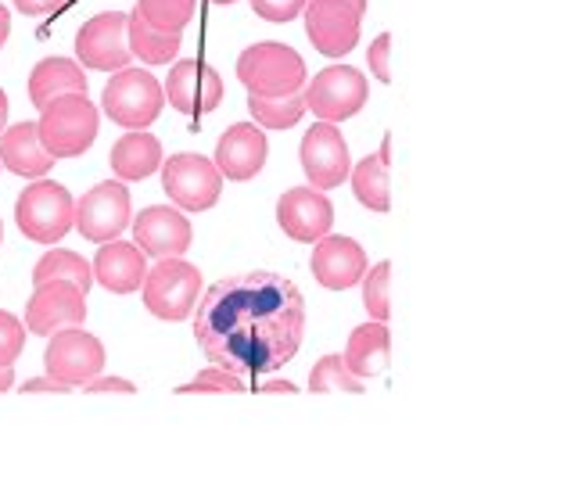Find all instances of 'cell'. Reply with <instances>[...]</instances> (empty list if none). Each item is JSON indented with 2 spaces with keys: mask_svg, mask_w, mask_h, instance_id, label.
I'll return each mask as SVG.
<instances>
[{
  "mask_svg": "<svg viewBox=\"0 0 567 495\" xmlns=\"http://www.w3.org/2000/svg\"><path fill=\"white\" fill-rule=\"evenodd\" d=\"M306 298L280 274L223 277L194 312V341L237 378L277 373L302 349Z\"/></svg>",
  "mask_w": 567,
  "mask_h": 495,
  "instance_id": "6da1fadb",
  "label": "cell"
},
{
  "mask_svg": "<svg viewBox=\"0 0 567 495\" xmlns=\"http://www.w3.org/2000/svg\"><path fill=\"white\" fill-rule=\"evenodd\" d=\"M237 80L256 97H291L302 94L309 83L302 54L277 40H262L245 48L241 58H237Z\"/></svg>",
  "mask_w": 567,
  "mask_h": 495,
  "instance_id": "7a4b0ae2",
  "label": "cell"
},
{
  "mask_svg": "<svg viewBox=\"0 0 567 495\" xmlns=\"http://www.w3.org/2000/svg\"><path fill=\"white\" fill-rule=\"evenodd\" d=\"M40 141L54 158H76L91 152L101 130V112L86 94H65L54 97L37 118Z\"/></svg>",
  "mask_w": 567,
  "mask_h": 495,
  "instance_id": "3957f363",
  "label": "cell"
},
{
  "mask_svg": "<svg viewBox=\"0 0 567 495\" xmlns=\"http://www.w3.org/2000/svg\"><path fill=\"white\" fill-rule=\"evenodd\" d=\"M14 223L29 241L58 245L69 230H76V198L54 179H37L14 202Z\"/></svg>",
  "mask_w": 567,
  "mask_h": 495,
  "instance_id": "277c9868",
  "label": "cell"
},
{
  "mask_svg": "<svg viewBox=\"0 0 567 495\" xmlns=\"http://www.w3.org/2000/svg\"><path fill=\"white\" fill-rule=\"evenodd\" d=\"M202 288H205L202 269L181 255V259H158V266L147 269V280L141 291H144V306L155 320L181 323L194 317Z\"/></svg>",
  "mask_w": 567,
  "mask_h": 495,
  "instance_id": "5b68a950",
  "label": "cell"
},
{
  "mask_svg": "<svg viewBox=\"0 0 567 495\" xmlns=\"http://www.w3.org/2000/svg\"><path fill=\"white\" fill-rule=\"evenodd\" d=\"M166 104V86H162L147 69H123L115 72L101 94V109L123 130H147L162 115Z\"/></svg>",
  "mask_w": 567,
  "mask_h": 495,
  "instance_id": "8992f818",
  "label": "cell"
},
{
  "mask_svg": "<svg viewBox=\"0 0 567 495\" xmlns=\"http://www.w3.org/2000/svg\"><path fill=\"white\" fill-rule=\"evenodd\" d=\"M306 37L323 58H346L360 43L367 0H306Z\"/></svg>",
  "mask_w": 567,
  "mask_h": 495,
  "instance_id": "52a82bcc",
  "label": "cell"
},
{
  "mask_svg": "<svg viewBox=\"0 0 567 495\" xmlns=\"http://www.w3.org/2000/svg\"><path fill=\"white\" fill-rule=\"evenodd\" d=\"M162 187L184 213H208L223 194V173L213 158L181 152L162 162Z\"/></svg>",
  "mask_w": 567,
  "mask_h": 495,
  "instance_id": "ba28073f",
  "label": "cell"
},
{
  "mask_svg": "<svg viewBox=\"0 0 567 495\" xmlns=\"http://www.w3.org/2000/svg\"><path fill=\"white\" fill-rule=\"evenodd\" d=\"M370 97L367 76L352 65H331L306 83V109L320 115L323 123H346V118L360 115Z\"/></svg>",
  "mask_w": 567,
  "mask_h": 495,
  "instance_id": "9c48e42d",
  "label": "cell"
},
{
  "mask_svg": "<svg viewBox=\"0 0 567 495\" xmlns=\"http://www.w3.org/2000/svg\"><path fill=\"white\" fill-rule=\"evenodd\" d=\"M76 58L83 69L94 72H123L133 65L130 51V14L123 11H101L91 22H83L76 33Z\"/></svg>",
  "mask_w": 567,
  "mask_h": 495,
  "instance_id": "30bf717a",
  "label": "cell"
},
{
  "mask_svg": "<svg viewBox=\"0 0 567 495\" xmlns=\"http://www.w3.org/2000/svg\"><path fill=\"white\" fill-rule=\"evenodd\" d=\"M130 223H133V208L123 179H104V184L91 187L76 202V234H83L94 245L118 241V234Z\"/></svg>",
  "mask_w": 567,
  "mask_h": 495,
  "instance_id": "8fae6325",
  "label": "cell"
},
{
  "mask_svg": "<svg viewBox=\"0 0 567 495\" xmlns=\"http://www.w3.org/2000/svg\"><path fill=\"white\" fill-rule=\"evenodd\" d=\"M298 158H302V173L309 179V187L317 190H334L352 176V155L349 141L341 137V130L334 123H320L306 130L302 144H298Z\"/></svg>",
  "mask_w": 567,
  "mask_h": 495,
  "instance_id": "7c38bea8",
  "label": "cell"
},
{
  "mask_svg": "<svg viewBox=\"0 0 567 495\" xmlns=\"http://www.w3.org/2000/svg\"><path fill=\"white\" fill-rule=\"evenodd\" d=\"M43 367L58 381L86 388L104 373V344L94 334H86L83 327H65L51 334L48 352H43Z\"/></svg>",
  "mask_w": 567,
  "mask_h": 495,
  "instance_id": "4fadbf2b",
  "label": "cell"
},
{
  "mask_svg": "<svg viewBox=\"0 0 567 495\" xmlns=\"http://www.w3.org/2000/svg\"><path fill=\"white\" fill-rule=\"evenodd\" d=\"M166 86L169 104L181 115H213L223 97H227V86H223V76L205 62V58H181L169 69V80L162 83Z\"/></svg>",
  "mask_w": 567,
  "mask_h": 495,
  "instance_id": "5bb4252c",
  "label": "cell"
},
{
  "mask_svg": "<svg viewBox=\"0 0 567 495\" xmlns=\"http://www.w3.org/2000/svg\"><path fill=\"white\" fill-rule=\"evenodd\" d=\"M83 320H86V295L72 280L37 283V291L25 306L29 334H40V338H51L65 327H83Z\"/></svg>",
  "mask_w": 567,
  "mask_h": 495,
  "instance_id": "9a60e30c",
  "label": "cell"
},
{
  "mask_svg": "<svg viewBox=\"0 0 567 495\" xmlns=\"http://www.w3.org/2000/svg\"><path fill=\"white\" fill-rule=\"evenodd\" d=\"M309 269H312V280H317L320 288L349 291L367 277L370 259H367L360 241H352V237H346V234H327L312 245Z\"/></svg>",
  "mask_w": 567,
  "mask_h": 495,
  "instance_id": "2e32d148",
  "label": "cell"
},
{
  "mask_svg": "<svg viewBox=\"0 0 567 495\" xmlns=\"http://www.w3.org/2000/svg\"><path fill=\"white\" fill-rule=\"evenodd\" d=\"M280 230L298 245H317L320 237L334 230V205L317 187H291L277 202Z\"/></svg>",
  "mask_w": 567,
  "mask_h": 495,
  "instance_id": "e0dca14e",
  "label": "cell"
},
{
  "mask_svg": "<svg viewBox=\"0 0 567 495\" xmlns=\"http://www.w3.org/2000/svg\"><path fill=\"white\" fill-rule=\"evenodd\" d=\"M130 230H133V241L152 255V259H181L194 241L184 208H173V205L144 208L141 216H133Z\"/></svg>",
  "mask_w": 567,
  "mask_h": 495,
  "instance_id": "ac0fdd59",
  "label": "cell"
},
{
  "mask_svg": "<svg viewBox=\"0 0 567 495\" xmlns=\"http://www.w3.org/2000/svg\"><path fill=\"white\" fill-rule=\"evenodd\" d=\"M266 158H270V141H266L262 126L256 123H237L219 137L216 144V165L223 179H234V184H245V179H256L262 173Z\"/></svg>",
  "mask_w": 567,
  "mask_h": 495,
  "instance_id": "d6986e66",
  "label": "cell"
},
{
  "mask_svg": "<svg viewBox=\"0 0 567 495\" xmlns=\"http://www.w3.org/2000/svg\"><path fill=\"white\" fill-rule=\"evenodd\" d=\"M147 251L137 241H109L94 255V280L112 295H133L147 280Z\"/></svg>",
  "mask_w": 567,
  "mask_h": 495,
  "instance_id": "ffe728a7",
  "label": "cell"
},
{
  "mask_svg": "<svg viewBox=\"0 0 567 495\" xmlns=\"http://www.w3.org/2000/svg\"><path fill=\"white\" fill-rule=\"evenodd\" d=\"M0 162H4L8 173L22 179H43L54 169L58 158L43 147L37 123H19L0 133Z\"/></svg>",
  "mask_w": 567,
  "mask_h": 495,
  "instance_id": "44dd1931",
  "label": "cell"
},
{
  "mask_svg": "<svg viewBox=\"0 0 567 495\" xmlns=\"http://www.w3.org/2000/svg\"><path fill=\"white\" fill-rule=\"evenodd\" d=\"M65 94H86V72L72 58H40L29 72V101L43 112L54 97Z\"/></svg>",
  "mask_w": 567,
  "mask_h": 495,
  "instance_id": "7402d4cb",
  "label": "cell"
},
{
  "mask_svg": "<svg viewBox=\"0 0 567 495\" xmlns=\"http://www.w3.org/2000/svg\"><path fill=\"white\" fill-rule=\"evenodd\" d=\"M109 165H112V176L123 179V184L147 179L152 173L162 169V141L144 130H130L126 137H118L112 144Z\"/></svg>",
  "mask_w": 567,
  "mask_h": 495,
  "instance_id": "603a6c76",
  "label": "cell"
},
{
  "mask_svg": "<svg viewBox=\"0 0 567 495\" xmlns=\"http://www.w3.org/2000/svg\"><path fill=\"white\" fill-rule=\"evenodd\" d=\"M388 359H392V334H388V323L381 320H367L349 334L346 344V363L355 378H378L388 370Z\"/></svg>",
  "mask_w": 567,
  "mask_h": 495,
  "instance_id": "cb8c5ba5",
  "label": "cell"
},
{
  "mask_svg": "<svg viewBox=\"0 0 567 495\" xmlns=\"http://www.w3.org/2000/svg\"><path fill=\"white\" fill-rule=\"evenodd\" d=\"M388 165H392V137H384L378 155H367L360 165H352V190L355 202L370 213H388L392 208V176H388Z\"/></svg>",
  "mask_w": 567,
  "mask_h": 495,
  "instance_id": "d4e9b609",
  "label": "cell"
},
{
  "mask_svg": "<svg viewBox=\"0 0 567 495\" xmlns=\"http://www.w3.org/2000/svg\"><path fill=\"white\" fill-rule=\"evenodd\" d=\"M184 48V33H162V29L147 25L137 11H130V51L141 58L144 65H169Z\"/></svg>",
  "mask_w": 567,
  "mask_h": 495,
  "instance_id": "484cf974",
  "label": "cell"
},
{
  "mask_svg": "<svg viewBox=\"0 0 567 495\" xmlns=\"http://www.w3.org/2000/svg\"><path fill=\"white\" fill-rule=\"evenodd\" d=\"M43 280H72L86 295V291H91V283H94V266L76 251L54 248L48 255H40V262L33 269V283H43Z\"/></svg>",
  "mask_w": 567,
  "mask_h": 495,
  "instance_id": "4316f807",
  "label": "cell"
},
{
  "mask_svg": "<svg viewBox=\"0 0 567 495\" xmlns=\"http://www.w3.org/2000/svg\"><path fill=\"white\" fill-rule=\"evenodd\" d=\"M248 112L256 118V126L262 130H291L302 123L306 109V90L302 94H291V97H256L248 94Z\"/></svg>",
  "mask_w": 567,
  "mask_h": 495,
  "instance_id": "83f0119b",
  "label": "cell"
},
{
  "mask_svg": "<svg viewBox=\"0 0 567 495\" xmlns=\"http://www.w3.org/2000/svg\"><path fill=\"white\" fill-rule=\"evenodd\" d=\"M363 388H367V381L355 378V373L349 370L346 355H323L309 373V392H317V395H338V392L360 395Z\"/></svg>",
  "mask_w": 567,
  "mask_h": 495,
  "instance_id": "f1b7e54d",
  "label": "cell"
},
{
  "mask_svg": "<svg viewBox=\"0 0 567 495\" xmlns=\"http://www.w3.org/2000/svg\"><path fill=\"white\" fill-rule=\"evenodd\" d=\"M194 8H198V0H137L133 11L162 33H184V25L194 19Z\"/></svg>",
  "mask_w": 567,
  "mask_h": 495,
  "instance_id": "f546056e",
  "label": "cell"
},
{
  "mask_svg": "<svg viewBox=\"0 0 567 495\" xmlns=\"http://www.w3.org/2000/svg\"><path fill=\"white\" fill-rule=\"evenodd\" d=\"M363 306L374 320H392V262H378L363 277Z\"/></svg>",
  "mask_w": 567,
  "mask_h": 495,
  "instance_id": "4dcf8cb0",
  "label": "cell"
},
{
  "mask_svg": "<svg viewBox=\"0 0 567 495\" xmlns=\"http://www.w3.org/2000/svg\"><path fill=\"white\" fill-rule=\"evenodd\" d=\"M227 392H245V378H237L227 367H213L198 373L194 381L181 384V395H227Z\"/></svg>",
  "mask_w": 567,
  "mask_h": 495,
  "instance_id": "1f68e13d",
  "label": "cell"
},
{
  "mask_svg": "<svg viewBox=\"0 0 567 495\" xmlns=\"http://www.w3.org/2000/svg\"><path fill=\"white\" fill-rule=\"evenodd\" d=\"M25 320L11 317V312L0 309V370L4 367H14V359L22 355L25 349Z\"/></svg>",
  "mask_w": 567,
  "mask_h": 495,
  "instance_id": "d6a6232c",
  "label": "cell"
},
{
  "mask_svg": "<svg viewBox=\"0 0 567 495\" xmlns=\"http://www.w3.org/2000/svg\"><path fill=\"white\" fill-rule=\"evenodd\" d=\"M248 4L266 22H291L306 11V0H248Z\"/></svg>",
  "mask_w": 567,
  "mask_h": 495,
  "instance_id": "836d02e7",
  "label": "cell"
},
{
  "mask_svg": "<svg viewBox=\"0 0 567 495\" xmlns=\"http://www.w3.org/2000/svg\"><path fill=\"white\" fill-rule=\"evenodd\" d=\"M370 72L381 83H392V33H381L374 43H370Z\"/></svg>",
  "mask_w": 567,
  "mask_h": 495,
  "instance_id": "e575fe53",
  "label": "cell"
},
{
  "mask_svg": "<svg viewBox=\"0 0 567 495\" xmlns=\"http://www.w3.org/2000/svg\"><path fill=\"white\" fill-rule=\"evenodd\" d=\"M83 392H86V395H104V392L133 395V392H137V384H133V381H123V378H104V373H101V378H94L91 384L83 388Z\"/></svg>",
  "mask_w": 567,
  "mask_h": 495,
  "instance_id": "d590c367",
  "label": "cell"
},
{
  "mask_svg": "<svg viewBox=\"0 0 567 495\" xmlns=\"http://www.w3.org/2000/svg\"><path fill=\"white\" fill-rule=\"evenodd\" d=\"M25 395H43V392H51V395H69L72 392V384H65V381H58V378H33V381H25V388H22Z\"/></svg>",
  "mask_w": 567,
  "mask_h": 495,
  "instance_id": "8d00e7d4",
  "label": "cell"
},
{
  "mask_svg": "<svg viewBox=\"0 0 567 495\" xmlns=\"http://www.w3.org/2000/svg\"><path fill=\"white\" fill-rule=\"evenodd\" d=\"M62 4H69V0H14V8H19L25 19H48V14Z\"/></svg>",
  "mask_w": 567,
  "mask_h": 495,
  "instance_id": "74e56055",
  "label": "cell"
},
{
  "mask_svg": "<svg viewBox=\"0 0 567 495\" xmlns=\"http://www.w3.org/2000/svg\"><path fill=\"white\" fill-rule=\"evenodd\" d=\"M259 392H262V395H280V392H284V395H295L298 388H295L291 381H266V384H259Z\"/></svg>",
  "mask_w": 567,
  "mask_h": 495,
  "instance_id": "f35d334b",
  "label": "cell"
},
{
  "mask_svg": "<svg viewBox=\"0 0 567 495\" xmlns=\"http://www.w3.org/2000/svg\"><path fill=\"white\" fill-rule=\"evenodd\" d=\"M8 37H11V11L0 4V48L8 43Z\"/></svg>",
  "mask_w": 567,
  "mask_h": 495,
  "instance_id": "ab89813d",
  "label": "cell"
},
{
  "mask_svg": "<svg viewBox=\"0 0 567 495\" xmlns=\"http://www.w3.org/2000/svg\"><path fill=\"white\" fill-rule=\"evenodd\" d=\"M11 388H14V370H11V367H4V370H0V395L11 392Z\"/></svg>",
  "mask_w": 567,
  "mask_h": 495,
  "instance_id": "60d3db41",
  "label": "cell"
},
{
  "mask_svg": "<svg viewBox=\"0 0 567 495\" xmlns=\"http://www.w3.org/2000/svg\"><path fill=\"white\" fill-rule=\"evenodd\" d=\"M8 112H11V104H8V94L0 90V133L8 130Z\"/></svg>",
  "mask_w": 567,
  "mask_h": 495,
  "instance_id": "b9f144b4",
  "label": "cell"
},
{
  "mask_svg": "<svg viewBox=\"0 0 567 495\" xmlns=\"http://www.w3.org/2000/svg\"><path fill=\"white\" fill-rule=\"evenodd\" d=\"M205 4H216V8L227 4V8H230V4H237V0H205Z\"/></svg>",
  "mask_w": 567,
  "mask_h": 495,
  "instance_id": "7bdbcfd3",
  "label": "cell"
},
{
  "mask_svg": "<svg viewBox=\"0 0 567 495\" xmlns=\"http://www.w3.org/2000/svg\"><path fill=\"white\" fill-rule=\"evenodd\" d=\"M0 241H4V223H0Z\"/></svg>",
  "mask_w": 567,
  "mask_h": 495,
  "instance_id": "ee69618b",
  "label": "cell"
},
{
  "mask_svg": "<svg viewBox=\"0 0 567 495\" xmlns=\"http://www.w3.org/2000/svg\"><path fill=\"white\" fill-rule=\"evenodd\" d=\"M0 169H4V162H0Z\"/></svg>",
  "mask_w": 567,
  "mask_h": 495,
  "instance_id": "f6af8a7d",
  "label": "cell"
}]
</instances>
